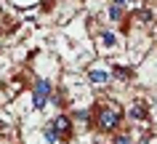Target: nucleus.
Segmentation results:
<instances>
[{
  "mask_svg": "<svg viewBox=\"0 0 157 144\" xmlns=\"http://www.w3.org/2000/svg\"><path fill=\"white\" fill-rule=\"evenodd\" d=\"M123 120V112L115 110V107H99L96 110V126L99 131H115Z\"/></svg>",
  "mask_w": 157,
  "mask_h": 144,
  "instance_id": "1",
  "label": "nucleus"
},
{
  "mask_svg": "<svg viewBox=\"0 0 157 144\" xmlns=\"http://www.w3.org/2000/svg\"><path fill=\"white\" fill-rule=\"evenodd\" d=\"M48 96H51V83L48 80H37L35 83V91H32V102L37 110H43L45 107V102H48Z\"/></svg>",
  "mask_w": 157,
  "mask_h": 144,
  "instance_id": "2",
  "label": "nucleus"
},
{
  "mask_svg": "<svg viewBox=\"0 0 157 144\" xmlns=\"http://www.w3.org/2000/svg\"><path fill=\"white\" fill-rule=\"evenodd\" d=\"M88 80H91L93 85H107V83H109V69L96 64V67L88 69Z\"/></svg>",
  "mask_w": 157,
  "mask_h": 144,
  "instance_id": "3",
  "label": "nucleus"
},
{
  "mask_svg": "<svg viewBox=\"0 0 157 144\" xmlns=\"http://www.w3.org/2000/svg\"><path fill=\"white\" fill-rule=\"evenodd\" d=\"M53 128H56V134L61 136V139L72 136V120L67 118V115H56V118H53Z\"/></svg>",
  "mask_w": 157,
  "mask_h": 144,
  "instance_id": "4",
  "label": "nucleus"
},
{
  "mask_svg": "<svg viewBox=\"0 0 157 144\" xmlns=\"http://www.w3.org/2000/svg\"><path fill=\"white\" fill-rule=\"evenodd\" d=\"M43 136H45L48 144H59V134H56V128H53V123H48V126L43 128Z\"/></svg>",
  "mask_w": 157,
  "mask_h": 144,
  "instance_id": "5",
  "label": "nucleus"
},
{
  "mask_svg": "<svg viewBox=\"0 0 157 144\" xmlns=\"http://www.w3.org/2000/svg\"><path fill=\"white\" fill-rule=\"evenodd\" d=\"M131 115H133V118H136V120H144V118H147V104H133V107H131Z\"/></svg>",
  "mask_w": 157,
  "mask_h": 144,
  "instance_id": "6",
  "label": "nucleus"
},
{
  "mask_svg": "<svg viewBox=\"0 0 157 144\" xmlns=\"http://www.w3.org/2000/svg\"><path fill=\"white\" fill-rule=\"evenodd\" d=\"M109 16L115 19V21H120V19L125 16V8H123V3H112V8H109Z\"/></svg>",
  "mask_w": 157,
  "mask_h": 144,
  "instance_id": "7",
  "label": "nucleus"
},
{
  "mask_svg": "<svg viewBox=\"0 0 157 144\" xmlns=\"http://www.w3.org/2000/svg\"><path fill=\"white\" fill-rule=\"evenodd\" d=\"M109 75H115L117 80H128L131 77V69L128 67H115V72H109Z\"/></svg>",
  "mask_w": 157,
  "mask_h": 144,
  "instance_id": "8",
  "label": "nucleus"
},
{
  "mask_svg": "<svg viewBox=\"0 0 157 144\" xmlns=\"http://www.w3.org/2000/svg\"><path fill=\"white\" fill-rule=\"evenodd\" d=\"M136 16H139L144 24H149V21H152V11H149V8H139V11H136Z\"/></svg>",
  "mask_w": 157,
  "mask_h": 144,
  "instance_id": "9",
  "label": "nucleus"
},
{
  "mask_svg": "<svg viewBox=\"0 0 157 144\" xmlns=\"http://www.w3.org/2000/svg\"><path fill=\"white\" fill-rule=\"evenodd\" d=\"M101 43H104V45H115V35L112 32H101Z\"/></svg>",
  "mask_w": 157,
  "mask_h": 144,
  "instance_id": "10",
  "label": "nucleus"
},
{
  "mask_svg": "<svg viewBox=\"0 0 157 144\" xmlns=\"http://www.w3.org/2000/svg\"><path fill=\"white\" fill-rule=\"evenodd\" d=\"M77 120H80V123H88V120H91V112H88V110H80V112H77Z\"/></svg>",
  "mask_w": 157,
  "mask_h": 144,
  "instance_id": "11",
  "label": "nucleus"
},
{
  "mask_svg": "<svg viewBox=\"0 0 157 144\" xmlns=\"http://www.w3.org/2000/svg\"><path fill=\"white\" fill-rule=\"evenodd\" d=\"M115 144H133V142H131V136L120 134V136H115Z\"/></svg>",
  "mask_w": 157,
  "mask_h": 144,
  "instance_id": "12",
  "label": "nucleus"
},
{
  "mask_svg": "<svg viewBox=\"0 0 157 144\" xmlns=\"http://www.w3.org/2000/svg\"><path fill=\"white\" fill-rule=\"evenodd\" d=\"M112 3H125V0H112Z\"/></svg>",
  "mask_w": 157,
  "mask_h": 144,
  "instance_id": "13",
  "label": "nucleus"
}]
</instances>
